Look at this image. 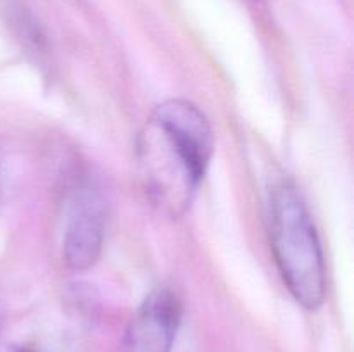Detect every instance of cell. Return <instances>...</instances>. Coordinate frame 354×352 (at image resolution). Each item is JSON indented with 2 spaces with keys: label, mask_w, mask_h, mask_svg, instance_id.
I'll return each mask as SVG.
<instances>
[{
  "label": "cell",
  "mask_w": 354,
  "mask_h": 352,
  "mask_svg": "<svg viewBox=\"0 0 354 352\" xmlns=\"http://www.w3.org/2000/svg\"><path fill=\"white\" fill-rule=\"evenodd\" d=\"M213 154V130L196 104L171 99L154 109L137 140L140 179L169 216L189 209Z\"/></svg>",
  "instance_id": "obj_1"
},
{
  "label": "cell",
  "mask_w": 354,
  "mask_h": 352,
  "mask_svg": "<svg viewBox=\"0 0 354 352\" xmlns=\"http://www.w3.org/2000/svg\"><path fill=\"white\" fill-rule=\"evenodd\" d=\"M270 242L294 299L306 309H318L327 290L324 252L310 213L289 182L279 183L270 197Z\"/></svg>",
  "instance_id": "obj_2"
},
{
  "label": "cell",
  "mask_w": 354,
  "mask_h": 352,
  "mask_svg": "<svg viewBox=\"0 0 354 352\" xmlns=\"http://www.w3.org/2000/svg\"><path fill=\"white\" fill-rule=\"evenodd\" d=\"M106 237V204L88 183H80L71 195L62 237V259L76 271L92 268L100 257Z\"/></svg>",
  "instance_id": "obj_3"
},
{
  "label": "cell",
  "mask_w": 354,
  "mask_h": 352,
  "mask_svg": "<svg viewBox=\"0 0 354 352\" xmlns=\"http://www.w3.org/2000/svg\"><path fill=\"white\" fill-rule=\"evenodd\" d=\"M182 320V302L168 286L152 290L127 328L124 352H171Z\"/></svg>",
  "instance_id": "obj_4"
},
{
  "label": "cell",
  "mask_w": 354,
  "mask_h": 352,
  "mask_svg": "<svg viewBox=\"0 0 354 352\" xmlns=\"http://www.w3.org/2000/svg\"><path fill=\"white\" fill-rule=\"evenodd\" d=\"M12 352H40V351L35 347H30V345H19V347H14Z\"/></svg>",
  "instance_id": "obj_5"
}]
</instances>
